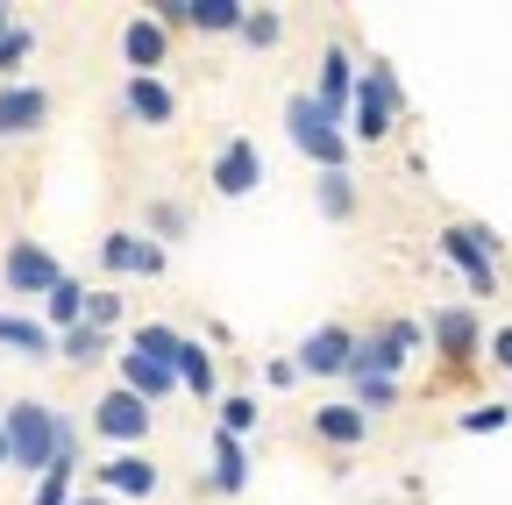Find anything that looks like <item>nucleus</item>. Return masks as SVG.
Masks as SVG:
<instances>
[{"mask_svg": "<svg viewBox=\"0 0 512 505\" xmlns=\"http://www.w3.org/2000/svg\"><path fill=\"white\" fill-rule=\"evenodd\" d=\"M278 36H285V22H278L271 8H249V22H242V43H249V50H271Z\"/></svg>", "mask_w": 512, "mask_h": 505, "instance_id": "nucleus-29", "label": "nucleus"}, {"mask_svg": "<svg viewBox=\"0 0 512 505\" xmlns=\"http://www.w3.org/2000/svg\"><path fill=\"white\" fill-rule=\"evenodd\" d=\"M0 427H8L15 470H36V477L57 470V456H64V413H50L43 399H15L8 413H0Z\"/></svg>", "mask_w": 512, "mask_h": 505, "instance_id": "nucleus-1", "label": "nucleus"}, {"mask_svg": "<svg viewBox=\"0 0 512 505\" xmlns=\"http://www.w3.org/2000/svg\"><path fill=\"white\" fill-rule=\"evenodd\" d=\"M441 257L470 278V299H498V235L491 228H477V221L441 228Z\"/></svg>", "mask_w": 512, "mask_h": 505, "instance_id": "nucleus-4", "label": "nucleus"}, {"mask_svg": "<svg viewBox=\"0 0 512 505\" xmlns=\"http://www.w3.org/2000/svg\"><path fill=\"white\" fill-rule=\"evenodd\" d=\"M72 505H114V498H107V491H79Z\"/></svg>", "mask_w": 512, "mask_h": 505, "instance_id": "nucleus-38", "label": "nucleus"}, {"mask_svg": "<svg viewBox=\"0 0 512 505\" xmlns=\"http://www.w3.org/2000/svg\"><path fill=\"white\" fill-rule=\"evenodd\" d=\"M121 107L143 121V129H164V121L178 114V100H171V86L164 79H143V72H128V86H121Z\"/></svg>", "mask_w": 512, "mask_h": 505, "instance_id": "nucleus-16", "label": "nucleus"}, {"mask_svg": "<svg viewBox=\"0 0 512 505\" xmlns=\"http://www.w3.org/2000/svg\"><path fill=\"white\" fill-rule=\"evenodd\" d=\"M491 363H498V370H512V328H498V335H491Z\"/></svg>", "mask_w": 512, "mask_h": 505, "instance_id": "nucleus-35", "label": "nucleus"}, {"mask_svg": "<svg viewBox=\"0 0 512 505\" xmlns=\"http://www.w3.org/2000/svg\"><path fill=\"white\" fill-rule=\"evenodd\" d=\"M93 484H100L107 498H150V491L164 484V470H157L150 456H136V449H128V456L100 463V470H93Z\"/></svg>", "mask_w": 512, "mask_h": 505, "instance_id": "nucleus-12", "label": "nucleus"}, {"mask_svg": "<svg viewBox=\"0 0 512 505\" xmlns=\"http://www.w3.org/2000/svg\"><path fill=\"white\" fill-rule=\"evenodd\" d=\"M100 264L121 271V278H157V271H164V249L143 242V235H128V228H114V235L100 242Z\"/></svg>", "mask_w": 512, "mask_h": 505, "instance_id": "nucleus-14", "label": "nucleus"}, {"mask_svg": "<svg viewBox=\"0 0 512 505\" xmlns=\"http://www.w3.org/2000/svg\"><path fill=\"white\" fill-rule=\"evenodd\" d=\"M256 420H264V413H256V399H242V392H235V399H221V434H235V441H242Z\"/></svg>", "mask_w": 512, "mask_h": 505, "instance_id": "nucleus-30", "label": "nucleus"}, {"mask_svg": "<svg viewBox=\"0 0 512 505\" xmlns=\"http://www.w3.org/2000/svg\"><path fill=\"white\" fill-rule=\"evenodd\" d=\"M498 427H512V406H498V399L463 413V434H498Z\"/></svg>", "mask_w": 512, "mask_h": 505, "instance_id": "nucleus-31", "label": "nucleus"}, {"mask_svg": "<svg viewBox=\"0 0 512 505\" xmlns=\"http://www.w3.org/2000/svg\"><path fill=\"white\" fill-rule=\"evenodd\" d=\"M50 121V93L15 79V86H0V136H36Z\"/></svg>", "mask_w": 512, "mask_h": 505, "instance_id": "nucleus-13", "label": "nucleus"}, {"mask_svg": "<svg viewBox=\"0 0 512 505\" xmlns=\"http://www.w3.org/2000/svg\"><path fill=\"white\" fill-rule=\"evenodd\" d=\"M356 370V335L349 328H313L306 342H299V377H349Z\"/></svg>", "mask_w": 512, "mask_h": 505, "instance_id": "nucleus-9", "label": "nucleus"}, {"mask_svg": "<svg viewBox=\"0 0 512 505\" xmlns=\"http://www.w3.org/2000/svg\"><path fill=\"white\" fill-rule=\"evenodd\" d=\"M420 349V321H392L384 335H363L356 342V370L349 377H399V363Z\"/></svg>", "mask_w": 512, "mask_h": 505, "instance_id": "nucleus-6", "label": "nucleus"}, {"mask_svg": "<svg viewBox=\"0 0 512 505\" xmlns=\"http://www.w3.org/2000/svg\"><path fill=\"white\" fill-rule=\"evenodd\" d=\"M86 306H93V292L64 278V285L50 292V335H72V328H86Z\"/></svg>", "mask_w": 512, "mask_h": 505, "instance_id": "nucleus-21", "label": "nucleus"}, {"mask_svg": "<svg viewBox=\"0 0 512 505\" xmlns=\"http://www.w3.org/2000/svg\"><path fill=\"white\" fill-rule=\"evenodd\" d=\"M15 29H22V22H15V8H0V43H8Z\"/></svg>", "mask_w": 512, "mask_h": 505, "instance_id": "nucleus-36", "label": "nucleus"}, {"mask_svg": "<svg viewBox=\"0 0 512 505\" xmlns=\"http://www.w3.org/2000/svg\"><path fill=\"white\" fill-rule=\"evenodd\" d=\"M150 228H157V235H185V207L157 200V207H150Z\"/></svg>", "mask_w": 512, "mask_h": 505, "instance_id": "nucleus-32", "label": "nucleus"}, {"mask_svg": "<svg viewBox=\"0 0 512 505\" xmlns=\"http://www.w3.org/2000/svg\"><path fill=\"white\" fill-rule=\"evenodd\" d=\"M207 185H214L221 200H249L256 185H264V157H256V143L249 136H228L221 157H214V171H207Z\"/></svg>", "mask_w": 512, "mask_h": 505, "instance_id": "nucleus-7", "label": "nucleus"}, {"mask_svg": "<svg viewBox=\"0 0 512 505\" xmlns=\"http://www.w3.org/2000/svg\"><path fill=\"white\" fill-rule=\"evenodd\" d=\"M0 349H22V356H57V335L29 313H0Z\"/></svg>", "mask_w": 512, "mask_h": 505, "instance_id": "nucleus-19", "label": "nucleus"}, {"mask_svg": "<svg viewBox=\"0 0 512 505\" xmlns=\"http://www.w3.org/2000/svg\"><path fill=\"white\" fill-rule=\"evenodd\" d=\"M128 349H143V356H157V363H171V370H178V349H185V335H171L164 321H143L136 335H128Z\"/></svg>", "mask_w": 512, "mask_h": 505, "instance_id": "nucleus-25", "label": "nucleus"}, {"mask_svg": "<svg viewBox=\"0 0 512 505\" xmlns=\"http://www.w3.org/2000/svg\"><path fill=\"white\" fill-rule=\"evenodd\" d=\"M249 8L242 0H192V29H207V36H242Z\"/></svg>", "mask_w": 512, "mask_h": 505, "instance_id": "nucleus-23", "label": "nucleus"}, {"mask_svg": "<svg viewBox=\"0 0 512 505\" xmlns=\"http://www.w3.org/2000/svg\"><path fill=\"white\" fill-rule=\"evenodd\" d=\"M86 321H93V328H114V321H121V299H114V292H93Z\"/></svg>", "mask_w": 512, "mask_h": 505, "instance_id": "nucleus-33", "label": "nucleus"}, {"mask_svg": "<svg viewBox=\"0 0 512 505\" xmlns=\"http://www.w3.org/2000/svg\"><path fill=\"white\" fill-rule=\"evenodd\" d=\"M164 50H171V29L157 22V15H136L121 29V57H128V72H143V79H157V65H164Z\"/></svg>", "mask_w": 512, "mask_h": 505, "instance_id": "nucleus-15", "label": "nucleus"}, {"mask_svg": "<svg viewBox=\"0 0 512 505\" xmlns=\"http://www.w3.org/2000/svg\"><path fill=\"white\" fill-rule=\"evenodd\" d=\"M29 50H36V29H15L8 43H0V86H15V72L29 65Z\"/></svg>", "mask_w": 512, "mask_h": 505, "instance_id": "nucleus-28", "label": "nucleus"}, {"mask_svg": "<svg viewBox=\"0 0 512 505\" xmlns=\"http://www.w3.org/2000/svg\"><path fill=\"white\" fill-rule=\"evenodd\" d=\"M57 285H64V271L43 242H8V292L15 299H50Z\"/></svg>", "mask_w": 512, "mask_h": 505, "instance_id": "nucleus-8", "label": "nucleus"}, {"mask_svg": "<svg viewBox=\"0 0 512 505\" xmlns=\"http://www.w3.org/2000/svg\"><path fill=\"white\" fill-rule=\"evenodd\" d=\"M178 377H185V392H192V399H214V385H221V370H214L207 342H185V349H178Z\"/></svg>", "mask_w": 512, "mask_h": 505, "instance_id": "nucleus-22", "label": "nucleus"}, {"mask_svg": "<svg viewBox=\"0 0 512 505\" xmlns=\"http://www.w3.org/2000/svg\"><path fill=\"white\" fill-rule=\"evenodd\" d=\"M150 399H136L128 385H114L100 406H93V434H107V441H121V449H136V441H150Z\"/></svg>", "mask_w": 512, "mask_h": 505, "instance_id": "nucleus-5", "label": "nucleus"}, {"mask_svg": "<svg viewBox=\"0 0 512 505\" xmlns=\"http://www.w3.org/2000/svg\"><path fill=\"white\" fill-rule=\"evenodd\" d=\"M57 356H72V363H100L107 356V328H72V335H57Z\"/></svg>", "mask_w": 512, "mask_h": 505, "instance_id": "nucleus-26", "label": "nucleus"}, {"mask_svg": "<svg viewBox=\"0 0 512 505\" xmlns=\"http://www.w3.org/2000/svg\"><path fill=\"white\" fill-rule=\"evenodd\" d=\"M121 385H128V392H136V399H150V406H157L164 392H178V385H185V377H178L171 363H157V356H143V349H128V356H121Z\"/></svg>", "mask_w": 512, "mask_h": 505, "instance_id": "nucleus-17", "label": "nucleus"}, {"mask_svg": "<svg viewBox=\"0 0 512 505\" xmlns=\"http://www.w3.org/2000/svg\"><path fill=\"white\" fill-rule=\"evenodd\" d=\"M313 200H320V214H328V221H349V214H356V178H349V171H320Z\"/></svg>", "mask_w": 512, "mask_h": 505, "instance_id": "nucleus-24", "label": "nucleus"}, {"mask_svg": "<svg viewBox=\"0 0 512 505\" xmlns=\"http://www.w3.org/2000/svg\"><path fill=\"white\" fill-rule=\"evenodd\" d=\"M164 29H178V22H192V0H157V8H150Z\"/></svg>", "mask_w": 512, "mask_h": 505, "instance_id": "nucleus-34", "label": "nucleus"}, {"mask_svg": "<svg viewBox=\"0 0 512 505\" xmlns=\"http://www.w3.org/2000/svg\"><path fill=\"white\" fill-rule=\"evenodd\" d=\"M0 470H15V449H8V427H0Z\"/></svg>", "mask_w": 512, "mask_h": 505, "instance_id": "nucleus-37", "label": "nucleus"}, {"mask_svg": "<svg viewBox=\"0 0 512 505\" xmlns=\"http://www.w3.org/2000/svg\"><path fill=\"white\" fill-rule=\"evenodd\" d=\"M399 72L392 65H384V57H370V65H363V79H356V114H349V136L356 143H384V136H392V121H399Z\"/></svg>", "mask_w": 512, "mask_h": 505, "instance_id": "nucleus-2", "label": "nucleus"}, {"mask_svg": "<svg viewBox=\"0 0 512 505\" xmlns=\"http://www.w3.org/2000/svg\"><path fill=\"white\" fill-rule=\"evenodd\" d=\"M356 57H349V43H328V57H320V86H313V100L328 107V121H342V114H356Z\"/></svg>", "mask_w": 512, "mask_h": 505, "instance_id": "nucleus-10", "label": "nucleus"}, {"mask_svg": "<svg viewBox=\"0 0 512 505\" xmlns=\"http://www.w3.org/2000/svg\"><path fill=\"white\" fill-rule=\"evenodd\" d=\"M242 484H249V456H242V441L214 427V491H221V498H235Z\"/></svg>", "mask_w": 512, "mask_h": 505, "instance_id": "nucleus-20", "label": "nucleus"}, {"mask_svg": "<svg viewBox=\"0 0 512 505\" xmlns=\"http://www.w3.org/2000/svg\"><path fill=\"white\" fill-rule=\"evenodd\" d=\"M285 129H292V143L320 171H349V136H342V121H328V107H320L313 93H292L285 100Z\"/></svg>", "mask_w": 512, "mask_h": 505, "instance_id": "nucleus-3", "label": "nucleus"}, {"mask_svg": "<svg viewBox=\"0 0 512 505\" xmlns=\"http://www.w3.org/2000/svg\"><path fill=\"white\" fill-rule=\"evenodd\" d=\"M313 434L328 441V449H356V441L370 434V413H363L356 399H335V406H320V413H313Z\"/></svg>", "mask_w": 512, "mask_h": 505, "instance_id": "nucleus-18", "label": "nucleus"}, {"mask_svg": "<svg viewBox=\"0 0 512 505\" xmlns=\"http://www.w3.org/2000/svg\"><path fill=\"white\" fill-rule=\"evenodd\" d=\"M434 349L448 356V363H477V349H484V328H477V313L470 306H441L434 313Z\"/></svg>", "mask_w": 512, "mask_h": 505, "instance_id": "nucleus-11", "label": "nucleus"}, {"mask_svg": "<svg viewBox=\"0 0 512 505\" xmlns=\"http://www.w3.org/2000/svg\"><path fill=\"white\" fill-rule=\"evenodd\" d=\"M356 406L363 413H392L399 406V377H356Z\"/></svg>", "mask_w": 512, "mask_h": 505, "instance_id": "nucleus-27", "label": "nucleus"}]
</instances>
